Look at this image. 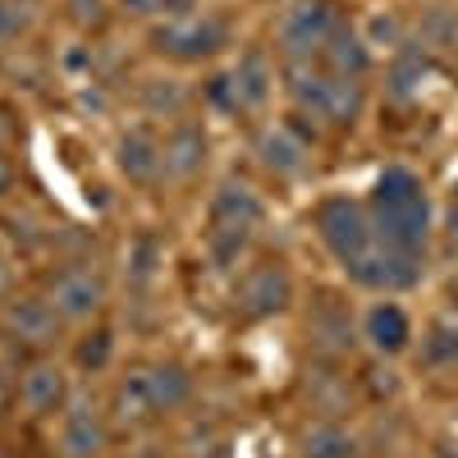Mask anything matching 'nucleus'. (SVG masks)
Masks as SVG:
<instances>
[{
    "label": "nucleus",
    "mask_w": 458,
    "mask_h": 458,
    "mask_svg": "<svg viewBox=\"0 0 458 458\" xmlns=\"http://www.w3.org/2000/svg\"><path fill=\"white\" fill-rule=\"evenodd\" d=\"M367 211H371V225H376V239L386 248L427 257V243H431V198H427L422 179H417L412 170L390 165L386 174L376 179Z\"/></svg>",
    "instance_id": "f257e3e1"
},
{
    "label": "nucleus",
    "mask_w": 458,
    "mask_h": 458,
    "mask_svg": "<svg viewBox=\"0 0 458 458\" xmlns=\"http://www.w3.org/2000/svg\"><path fill=\"white\" fill-rule=\"evenodd\" d=\"M284 88L293 97V106L312 120H326L335 129L353 124L362 114V83L339 79L321 60H284Z\"/></svg>",
    "instance_id": "f03ea898"
},
{
    "label": "nucleus",
    "mask_w": 458,
    "mask_h": 458,
    "mask_svg": "<svg viewBox=\"0 0 458 458\" xmlns=\"http://www.w3.org/2000/svg\"><path fill=\"white\" fill-rule=\"evenodd\" d=\"M312 225H317V239L326 243V252L349 271L353 261H362L371 248H376V225H371V211L353 198H326L317 211H312Z\"/></svg>",
    "instance_id": "7ed1b4c3"
},
{
    "label": "nucleus",
    "mask_w": 458,
    "mask_h": 458,
    "mask_svg": "<svg viewBox=\"0 0 458 458\" xmlns=\"http://www.w3.org/2000/svg\"><path fill=\"white\" fill-rule=\"evenodd\" d=\"M344 28H349V19H344L339 0H293L280 19L284 60H317Z\"/></svg>",
    "instance_id": "20e7f679"
},
{
    "label": "nucleus",
    "mask_w": 458,
    "mask_h": 458,
    "mask_svg": "<svg viewBox=\"0 0 458 458\" xmlns=\"http://www.w3.org/2000/svg\"><path fill=\"white\" fill-rule=\"evenodd\" d=\"M229 42V28L225 19H211V14H193V19H174V23H161L151 32V51H161L179 64H198V60H211L220 55V47Z\"/></svg>",
    "instance_id": "39448f33"
},
{
    "label": "nucleus",
    "mask_w": 458,
    "mask_h": 458,
    "mask_svg": "<svg viewBox=\"0 0 458 458\" xmlns=\"http://www.w3.org/2000/svg\"><path fill=\"white\" fill-rule=\"evenodd\" d=\"M344 276H349L353 284H362V289H371V293H403V289H412V284H422L427 257L386 248V243L376 239V248H371L362 261H353Z\"/></svg>",
    "instance_id": "423d86ee"
},
{
    "label": "nucleus",
    "mask_w": 458,
    "mask_h": 458,
    "mask_svg": "<svg viewBox=\"0 0 458 458\" xmlns=\"http://www.w3.org/2000/svg\"><path fill=\"white\" fill-rule=\"evenodd\" d=\"M234 302L248 321H266V317H280L289 302H293V280L280 261H257L252 271H243Z\"/></svg>",
    "instance_id": "0eeeda50"
},
{
    "label": "nucleus",
    "mask_w": 458,
    "mask_h": 458,
    "mask_svg": "<svg viewBox=\"0 0 458 458\" xmlns=\"http://www.w3.org/2000/svg\"><path fill=\"white\" fill-rule=\"evenodd\" d=\"M51 308L60 312V321H92L106 308V280L88 266H64L51 276Z\"/></svg>",
    "instance_id": "6e6552de"
},
{
    "label": "nucleus",
    "mask_w": 458,
    "mask_h": 458,
    "mask_svg": "<svg viewBox=\"0 0 458 458\" xmlns=\"http://www.w3.org/2000/svg\"><path fill=\"white\" fill-rule=\"evenodd\" d=\"M161 165H165V179H174V183L198 179L207 165V129L193 120H179L161 142Z\"/></svg>",
    "instance_id": "1a4fd4ad"
},
{
    "label": "nucleus",
    "mask_w": 458,
    "mask_h": 458,
    "mask_svg": "<svg viewBox=\"0 0 458 458\" xmlns=\"http://www.w3.org/2000/svg\"><path fill=\"white\" fill-rule=\"evenodd\" d=\"M257 161L271 174H280V179H293V174L308 170L312 147H308V138H302L293 124H280V129H266L257 138Z\"/></svg>",
    "instance_id": "9d476101"
},
{
    "label": "nucleus",
    "mask_w": 458,
    "mask_h": 458,
    "mask_svg": "<svg viewBox=\"0 0 458 458\" xmlns=\"http://www.w3.org/2000/svg\"><path fill=\"white\" fill-rule=\"evenodd\" d=\"M5 330H10L14 344L42 349V344H51L55 330H60V312L51 308V298H14L5 308Z\"/></svg>",
    "instance_id": "9b49d317"
},
{
    "label": "nucleus",
    "mask_w": 458,
    "mask_h": 458,
    "mask_svg": "<svg viewBox=\"0 0 458 458\" xmlns=\"http://www.w3.org/2000/svg\"><path fill=\"white\" fill-rule=\"evenodd\" d=\"M362 339L371 344L380 358H394V353L408 349L412 321H408V312L399 308V302H371L367 317H362Z\"/></svg>",
    "instance_id": "f8f14e48"
},
{
    "label": "nucleus",
    "mask_w": 458,
    "mask_h": 458,
    "mask_svg": "<svg viewBox=\"0 0 458 458\" xmlns=\"http://www.w3.org/2000/svg\"><path fill=\"white\" fill-rule=\"evenodd\" d=\"M106 449V422L92 403H73L64 412V427H60V454L64 458H97Z\"/></svg>",
    "instance_id": "ddd939ff"
},
{
    "label": "nucleus",
    "mask_w": 458,
    "mask_h": 458,
    "mask_svg": "<svg viewBox=\"0 0 458 458\" xmlns=\"http://www.w3.org/2000/svg\"><path fill=\"white\" fill-rule=\"evenodd\" d=\"M110 412H114V422H124V427H147L151 417H161L157 394H151V376H147V367H142V371H129L120 386H114V394H110Z\"/></svg>",
    "instance_id": "4468645a"
},
{
    "label": "nucleus",
    "mask_w": 458,
    "mask_h": 458,
    "mask_svg": "<svg viewBox=\"0 0 458 458\" xmlns=\"http://www.w3.org/2000/svg\"><path fill=\"white\" fill-rule=\"evenodd\" d=\"M114 161H120V174L133 179V183H157L165 174L161 142H157V133H151V129H129L120 138V157H114Z\"/></svg>",
    "instance_id": "2eb2a0df"
},
{
    "label": "nucleus",
    "mask_w": 458,
    "mask_h": 458,
    "mask_svg": "<svg viewBox=\"0 0 458 458\" xmlns=\"http://www.w3.org/2000/svg\"><path fill=\"white\" fill-rule=\"evenodd\" d=\"M308 335H312V349L321 358H344L353 349V321H349V312H344L335 298H321V308L308 321Z\"/></svg>",
    "instance_id": "dca6fc26"
},
{
    "label": "nucleus",
    "mask_w": 458,
    "mask_h": 458,
    "mask_svg": "<svg viewBox=\"0 0 458 458\" xmlns=\"http://www.w3.org/2000/svg\"><path fill=\"white\" fill-rule=\"evenodd\" d=\"M261 216H266V207H261V198L252 193V188L243 183V179H225L220 188H216V198H211V225H261Z\"/></svg>",
    "instance_id": "f3484780"
},
{
    "label": "nucleus",
    "mask_w": 458,
    "mask_h": 458,
    "mask_svg": "<svg viewBox=\"0 0 458 458\" xmlns=\"http://www.w3.org/2000/svg\"><path fill=\"white\" fill-rule=\"evenodd\" d=\"M234 97H239V110H261L271 101V83H276V69L261 51H243L239 64H234Z\"/></svg>",
    "instance_id": "a211bd4d"
},
{
    "label": "nucleus",
    "mask_w": 458,
    "mask_h": 458,
    "mask_svg": "<svg viewBox=\"0 0 458 458\" xmlns=\"http://www.w3.org/2000/svg\"><path fill=\"white\" fill-rule=\"evenodd\" d=\"M19 399H23V408L37 412V417L55 412V408L64 403V371H60L55 362H37V367H28L23 380H19Z\"/></svg>",
    "instance_id": "6ab92c4d"
},
{
    "label": "nucleus",
    "mask_w": 458,
    "mask_h": 458,
    "mask_svg": "<svg viewBox=\"0 0 458 458\" xmlns=\"http://www.w3.org/2000/svg\"><path fill=\"white\" fill-rule=\"evenodd\" d=\"M317 60H321L330 73H339V79H353V83L371 69V51H367V42H362V37H358L353 28H344V32L335 37V42H330Z\"/></svg>",
    "instance_id": "aec40b11"
},
{
    "label": "nucleus",
    "mask_w": 458,
    "mask_h": 458,
    "mask_svg": "<svg viewBox=\"0 0 458 458\" xmlns=\"http://www.w3.org/2000/svg\"><path fill=\"white\" fill-rule=\"evenodd\" d=\"M151 376V394H157V408L161 412H174L188 403V394H193V376H188L179 362H161V367H147Z\"/></svg>",
    "instance_id": "412c9836"
},
{
    "label": "nucleus",
    "mask_w": 458,
    "mask_h": 458,
    "mask_svg": "<svg viewBox=\"0 0 458 458\" xmlns=\"http://www.w3.org/2000/svg\"><path fill=\"white\" fill-rule=\"evenodd\" d=\"M138 101H142L147 114H157V120H179L188 110V88L174 83V79H147L138 88Z\"/></svg>",
    "instance_id": "4be33fe9"
},
{
    "label": "nucleus",
    "mask_w": 458,
    "mask_h": 458,
    "mask_svg": "<svg viewBox=\"0 0 458 458\" xmlns=\"http://www.w3.org/2000/svg\"><path fill=\"white\" fill-rule=\"evenodd\" d=\"M353 454L358 440L339 422H317L312 431H302V458H353Z\"/></svg>",
    "instance_id": "5701e85b"
},
{
    "label": "nucleus",
    "mask_w": 458,
    "mask_h": 458,
    "mask_svg": "<svg viewBox=\"0 0 458 458\" xmlns=\"http://www.w3.org/2000/svg\"><path fill=\"white\" fill-rule=\"evenodd\" d=\"M422 358L431 367H454L458 362V308L431 321V330L422 339Z\"/></svg>",
    "instance_id": "b1692460"
},
{
    "label": "nucleus",
    "mask_w": 458,
    "mask_h": 458,
    "mask_svg": "<svg viewBox=\"0 0 458 458\" xmlns=\"http://www.w3.org/2000/svg\"><path fill=\"white\" fill-rule=\"evenodd\" d=\"M248 239H252L248 225H211L207 252H211V261L220 266V271H234L239 257H243V248H248Z\"/></svg>",
    "instance_id": "393cba45"
},
{
    "label": "nucleus",
    "mask_w": 458,
    "mask_h": 458,
    "mask_svg": "<svg viewBox=\"0 0 458 458\" xmlns=\"http://www.w3.org/2000/svg\"><path fill=\"white\" fill-rule=\"evenodd\" d=\"M417 37H422V51H458V14L454 10H427L422 23H417Z\"/></svg>",
    "instance_id": "a878e982"
},
{
    "label": "nucleus",
    "mask_w": 458,
    "mask_h": 458,
    "mask_svg": "<svg viewBox=\"0 0 458 458\" xmlns=\"http://www.w3.org/2000/svg\"><path fill=\"white\" fill-rule=\"evenodd\" d=\"M431 69V55L427 51H408L399 64H394V73H390V92L394 97H417V83H422V73Z\"/></svg>",
    "instance_id": "bb28decb"
},
{
    "label": "nucleus",
    "mask_w": 458,
    "mask_h": 458,
    "mask_svg": "<svg viewBox=\"0 0 458 458\" xmlns=\"http://www.w3.org/2000/svg\"><path fill=\"white\" fill-rule=\"evenodd\" d=\"M157 261H161V248H157V239H151V234H142V239L133 243V252H129V276H133L138 284H147L151 276H157Z\"/></svg>",
    "instance_id": "cd10ccee"
},
{
    "label": "nucleus",
    "mask_w": 458,
    "mask_h": 458,
    "mask_svg": "<svg viewBox=\"0 0 458 458\" xmlns=\"http://www.w3.org/2000/svg\"><path fill=\"white\" fill-rule=\"evenodd\" d=\"M110 349H114L110 330H97V335H88V339L79 344V367H83V371H101V367L110 362Z\"/></svg>",
    "instance_id": "c85d7f7f"
},
{
    "label": "nucleus",
    "mask_w": 458,
    "mask_h": 458,
    "mask_svg": "<svg viewBox=\"0 0 458 458\" xmlns=\"http://www.w3.org/2000/svg\"><path fill=\"white\" fill-rule=\"evenodd\" d=\"M23 28H28V19L19 14V5H10V0H0V47H10Z\"/></svg>",
    "instance_id": "c756f323"
},
{
    "label": "nucleus",
    "mask_w": 458,
    "mask_h": 458,
    "mask_svg": "<svg viewBox=\"0 0 458 458\" xmlns=\"http://www.w3.org/2000/svg\"><path fill=\"white\" fill-rule=\"evenodd\" d=\"M207 97L220 106V110H239V97H234V79L229 73H220V79H211L207 83Z\"/></svg>",
    "instance_id": "7c9ffc66"
},
{
    "label": "nucleus",
    "mask_w": 458,
    "mask_h": 458,
    "mask_svg": "<svg viewBox=\"0 0 458 458\" xmlns=\"http://www.w3.org/2000/svg\"><path fill=\"white\" fill-rule=\"evenodd\" d=\"M69 14H73V23L92 28V23L106 19V0H69Z\"/></svg>",
    "instance_id": "2f4dec72"
},
{
    "label": "nucleus",
    "mask_w": 458,
    "mask_h": 458,
    "mask_svg": "<svg viewBox=\"0 0 458 458\" xmlns=\"http://www.w3.org/2000/svg\"><path fill=\"white\" fill-rule=\"evenodd\" d=\"M10 188H14V170H10V161H5V157H0V198H5Z\"/></svg>",
    "instance_id": "473e14b6"
},
{
    "label": "nucleus",
    "mask_w": 458,
    "mask_h": 458,
    "mask_svg": "<svg viewBox=\"0 0 458 458\" xmlns=\"http://www.w3.org/2000/svg\"><path fill=\"white\" fill-rule=\"evenodd\" d=\"M436 458H458V449H454V445H445V449H440Z\"/></svg>",
    "instance_id": "72a5a7b5"
},
{
    "label": "nucleus",
    "mask_w": 458,
    "mask_h": 458,
    "mask_svg": "<svg viewBox=\"0 0 458 458\" xmlns=\"http://www.w3.org/2000/svg\"><path fill=\"white\" fill-rule=\"evenodd\" d=\"M5 284H10V271H5V266H0V293H5Z\"/></svg>",
    "instance_id": "f704fd0d"
}]
</instances>
